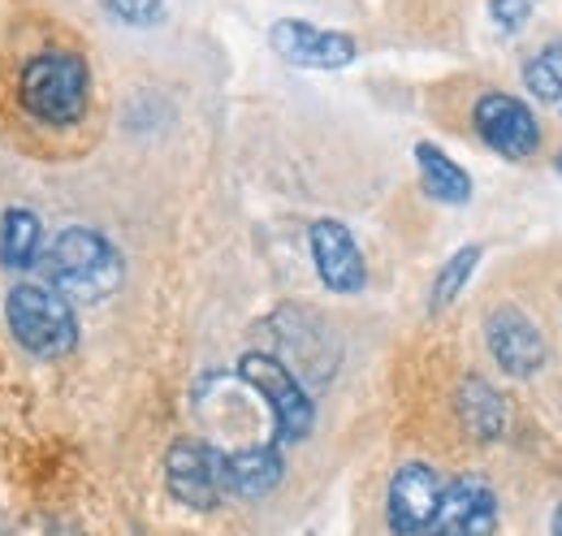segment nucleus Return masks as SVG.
Returning <instances> with one entry per match:
<instances>
[{
    "label": "nucleus",
    "mask_w": 562,
    "mask_h": 536,
    "mask_svg": "<svg viewBox=\"0 0 562 536\" xmlns=\"http://www.w3.org/2000/svg\"><path fill=\"white\" fill-rule=\"evenodd\" d=\"M91 100V69L78 53L48 48L18 74V104L44 126H74Z\"/></svg>",
    "instance_id": "1"
},
{
    "label": "nucleus",
    "mask_w": 562,
    "mask_h": 536,
    "mask_svg": "<svg viewBox=\"0 0 562 536\" xmlns=\"http://www.w3.org/2000/svg\"><path fill=\"white\" fill-rule=\"evenodd\" d=\"M44 277L66 299L100 303L122 286V256L104 234L74 225V230H61L44 252Z\"/></svg>",
    "instance_id": "2"
},
{
    "label": "nucleus",
    "mask_w": 562,
    "mask_h": 536,
    "mask_svg": "<svg viewBox=\"0 0 562 536\" xmlns=\"http://www.w3.org/2000/svg\"><path fill=\"white\" fill-rule=\"evenodd\" d=\"M4 321L18 346H26L40 359H61L78 346V316L70 299L57 294L53 286H13L4 299Z\"/></svg>",
    "instance_id": "3"
},
{
    "label": "nucleus",
    "mask_w": 562,
    "mask_h": 536,
    "mask_svg": "<svg viewBox=\"0 0 562 536\" xmlns=\"http://www.w3.org/2000/svg\"><path fill=\"white\" fill-rule=\"evenodd\" d=\"M238 377L265 399L269 415H273V428H278V442H303V437L312 433L316 406L307 399L303 381H299L285 364H278V359L265 355V350H251V355L238 359Z\"/></svg>",
    "instance_id": "4"
},
{
    "label": "nucleus",
    "mask_w": 562,
    "mask_h": 536,
    "mask_svg": "<svg viewBox=\"0 0 562 536\" xmlns=\"http://www.w3.org/2000/svg\"><path fill=\"white\" fill-rule=\"evenodd\" d=\"M269 330L278 337V355L273 359L285 364L294 377H307L312 372L316 381H325L334 372L338 350H334V337H329L321 316H312L303 308H285V312H278L269 321Z\"/></svg>",
    "instance_id": "5"
},
{
    "label": "nucleus",
    "mask_w": 562,
    "mask_h": 536,
    "mask_svg": "<svg viewBox=\"0 0 562 536\" xmlns=\"http://www.w3.org/2000/svg\"><path fill=\"white\" fill-rule=\"evenodd\" d=\"M225 450H216L209 442H178L165 455V484L169 493L191 506V511H212L225 498V471H221Z\"/></svg>",
    "instance_id": "6"
},
{
    "label": "nucleus",
    "mask_w": 562,
    "mask_h": 536,
    "mask_svg": "<svg viewBox=\"0 0 562 536\" xmlns=\"http://www.w3.org/2000/svg\"><path fill=\"white\" fill-rule=\"evenodd\" d=\"M472 118H476V134L506 160H528L541 143V126H537L532 109L515 96H502V91L481 96Z\"/></svg>",
    "instance_id": "7"
},
{
    "label": "nucleus",
    "mask_w": 562,
    "mask_h": 536,
    "mask_svg": "<svg viewBox=\"0 0 562 536\" xmlns=\"http://www.w3.org/2000/svg\"><path fill=\"white\" fill-rule=\"evenodd\" d=\"M493 528H497L493 489L476 476H459L441 489V502L424 536H493Z\"/></svg>",
    "instance_id": "8"
},
{
    "label": "nucleus",
    "mask_w": 562,
    "mask_h": 536,
    "mask_svg": "<svg viewBox=\"0 0 562 536\" xmlns=\"http://www.w3.org/2000/svg\"><path fill=\"white\" fill-rule=\"evenodd\" d=\"M269 44L281 62L303 69H342L355 62V40L342 31H325V26H312V22H294L285 18L269 31Z\"/></svg>",
    "instance_id": "9"
},
{
    "label": "nucleus",
    "mask_w": 562,
    "mask_h": 536,
    "mask_svg": "<svg viewBox=\"0 0 562 536\" xmlns=\"http://www.w3.org/2000/svg\"><path fill=\"white\" fill-rule=\"evenodd\" d=\"M441 476L428 464H407L394 471L390 480V502H385V520L394 536H424L432 524V511L441 502Z\"/></svg>",
    "instance_id": "10"
},
{
    "label": "nucleus",
    "mask_w": 562,
    "mask_h": 536,
    "mask_svg": "<svg viewBox=\"0 0 562 536\" xmlns=\"http://www.w3.org/2000/svg\"><path fill=\"white\" fill-rule=\"evenodd\" d=\"M312 260H316V272L321 281L334 290V294H359L368 286V265H363V252L355 243V234L325 216L312 225Z\"/></svg>",
    "instance_id": "11"
},
{
    "label": "nucleus",
    "mask_w": 562,
    "mask_h": 536,
    "mask_svg": "<svg viewBox=\"0 0 562 536\" xmlns=\"http://www.w3.org/2000/svg\"><path fill=\"white\" fill-rule=\"evenodd\" d=\"M485 342L497 368L510 377H532L546 364V337L519 308H497L485 321Z\"/></svg>",
    "instance_id": "12"
},
{
    "label": "nucleus",
    "mask_w": 562,
    "mask_h": 536,
    "mask_svg": "<svg viewBox=\"0 0 562 536\" xmlns=\"http://www.w3.org/2000/svg\"><path fill=\"white\" fill-rule=\"evenodd\" d=\"M281 468H285V464H281V450L273 442L225 455V459H221L225 498H265V493H273L281 480Z\"/></svg>",
    "instance_id": "13"
},
{
    "label": "nucleus",
    "mask_w": 562,
    "mask_h": 536,
    "mask_svg": "<svg viewBox=\"0 0 562 536\" xmlns=\"http://www.w3.org/2000/svg\"><path fill=\"white\" fill-rule=\"evenodd\" d=\"M459 420H463V428H468L476 442H493V437H502V428H506V402H502V394L493 390L490 381L468 377V381L459 386Z\"/></svg>",
    "instance_id": "14"
},
{
    "label": "nucleus",
    "mask_w": 562,
    "mask_h": 536,
    "mask_svg": "<svg viewBox=\"0 0 562 536\" xmlns=\"http://www.w3.org/2000/svg\"><path fill=\"white\" fill-rule=\"evenodd\" d=\"M44 252V225L31 208H9L0 221V265L31 268Z\"/></svg>",
    "instance_id": "15"
},
{
    "label": "nucleus",
    "mask_w": 562,
    "mask_h": 536,
    "mask_svg": "<svg viewBox=\"0 0 562 536\" xmlns=\"http://www.w3.org/2000/svg\"><path fill=\"white\" fill-rule=\"evenodd\" d=\"M416 165H420V182L432 200L441 203H468L472 200V178L432 143H420L416 147Z\"/></svg>",
    "instance_id": "16"
},
{
    "label": "nucleus",
    "mask_w": 562,
    "mask_h": 536,
    "mask_svg": "<svg viewBox=\"0 0 562 536\" xmlns=\"http://www.w3.org/2000/svg\"><path fill=\"white\" fill-rule=\"evenodd\" d=\"M476 265H481V247H459L450 260H446V268L437 272V281H432V299H428V308L432 312H441V308H450L454 299H459V290L468 286V277L476 272Z\"/></svg>",
    "instance_id": "17"
},
{
    "label": "nucleus",
    "mask_w": 562,
    "mask_h": 536,
    "mask_svg": "<svg viewBox=\"0 0 562 536\" xmlns=\"http://www.w3.org/2000/svg\"><path fill=\"white\" fill-rule=\"evenodd\" d=\"M524 82L537 100H550V104H562V40L546 44L528 66H524Z\"/></svg>",
    "instance_id": "18"
},
{
    "label": "nucleus",
    "mask_w": 562,
    "mask_h": 536,
    "mask_svg": "<svg viewBox=\"0 0 562 536\" xmlns=\"http://www.w3.org/2000/svg\"><path fill=\"white\" fill-rule=\"evenodd\" d=\"M109 18L126 22V26H156L165 18V4L160 0H104Z\"/></svg>",
    "instance_id": "19"
},
{
    "label": "nucleus",
    "mask_w": 562,
    "mask_h": 536,
    "mask_svg": "<svg viewBox=\"0 0 562 536\" xmlns=\"http://www.w3.org/2000/svg\"><path fill=\"white\" fill-rule=\"evenodd\" d=\"M490 13L502 31H524V22L532 18V0H490Z\"/></svg>",
    "instance_id": "20"
},
{
    "label": "nucleus",
    "mask_w": 562,
    "mask_h": 536,
    "mask_svg": "<svg viewBox=\"0 0 562 536\" xmlns=\"http://www.w3.org/2000/svg\"><path fill=\"white\" fill-rule=\"evenodd\" d=\"M554 536H562V506H559V515H554Z\"/></svg>",
    "instance_id": "21"
},
{
    "label": "nucleus",
    "mask_w": 562,
    "mask_h": 536,
    "mask_svg": "<svg viewBox=\"0 0 562 536\" xmlns=\"http://www.w3.org/2000/svg\"><path fill=\"white\" fill-rule=\"evenodd\" d=\"M559 174H562V156H559Z\"/></svg>",
    "instance_id": "22"
}]
</instances>
